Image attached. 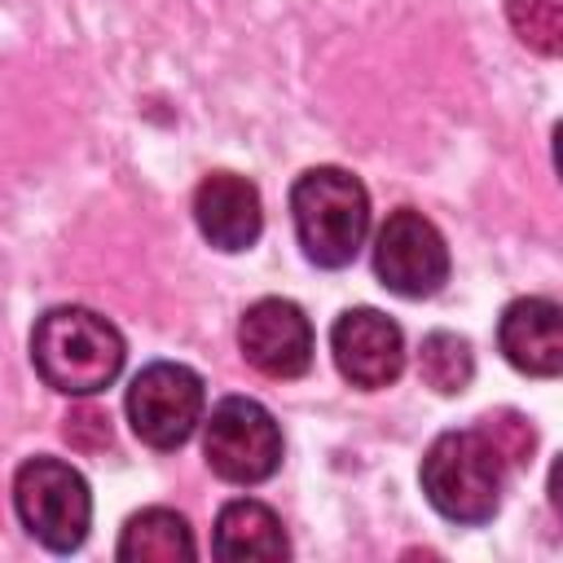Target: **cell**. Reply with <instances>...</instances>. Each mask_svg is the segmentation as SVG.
<instances>
[{
	"mask_svg": "<svg viewBox=\"0 0 563 563\" xmlns=\"http://www.w3.org/2000/svg\"><path fill=\"white\" fill-rule=\"evenodd\" d=\"M479 431L497 444V453L506 457V466H523V462L532 457L537 435H532V427H528V418H523V413H515V409L484 413V418H479Z\"/></svg>",
	"mask_w": 563,
	"mask_h": 563,
	"instance_id": "obj_16",
	"label": "cell"
},
{
	"mask_svg": "<svg viewBox=\"0 0 563 563\" xmlns=\"http://www.w3.org/2000/svg\"><path fill=\"white\" fill-rule=\"evenodd\" d=\"M497 343L501 356L532 378H554L563 369V312L554 299L528 295L506 303L497 321Z\"/></svg>",
	"mask_w": 563,
	"mask_h": 563,
	"instance_id": "obj_11",
	"label": "cell"
},
{
	"mask_svg": "<svg viewBox=\"0 0 563 563\" xmlns=\"http://www.w3.org/2000/svg\"><path fill=\"white\" fill-rule=\"evenodd\" d=\"M374 273L391 295L427 299L449 282V246L422 211L400 207L374 238Z\"/></svg>",
	"mask_w": 563,
	"mask_h": 563,
	"instance_id": "obj_7",
	"label": "cell"
},
{
	"mask_svg": "<svg viewBox=\"0 0 563 563\" xmlns=\"http://www.w3.org/2000/svg\"><path fill=\"white\" fill-rule=\"evenodd\" d=\"M13 506L22 528L53 554L79 550L92 523L88 484L62 457H26L13 475Z\"/></svg>",
	"mask_w": 563,
	"mask_h": 563,
	"instance_id": "obj_4",
	"label": "cell"
},
{
	"mask_svg": "<svg viewBox=\"0 0 563 563\" xmlns=\"http://www.w3.org/2000/svg\"><path fill=\"white\" fill-rule=\"evenodd\" d=\"M194 554H198L194 532L176 510L150 506L123 523V537H119L123 563H176V559H194Z\"/></svg>",
	"mask_w": 563,
	"mask_h": 563,
	"instance_id": "obj_13",
	"label": "cell"
},
{
	"mask_svg": "<svg viewBox=\"0 0 563 563\" xmlns=\"http://www.w3.org/2000/svg\"><path fill=\"white\" fill-rule=\"evenodd\" d=\"M418 369H422V383L435 387L440 396H457L471 387L475 378V352L462 334H449V330H435L422 339V352H418Z\"/></svg>",
	"mask_w": 563,
	"mask_h": 563,
	"instance_id": "obj_14",
	"label": "cell"
},
{
	"mask_svg": "<svg viewBox=\"0 0 563 563\" xmlns=\"http://www.w3.org/2000/svg\"><path fill=\"white\" fill-rule=\"evenodd\" d=\"M202 453L229 484H264L282 466V431L273 413L251 396H229L211 409Z\"/></svg>",
	"mask_w": 563,
	"mask_h": 563,
	"instance_id": "obj_5",
	"label": "cell"
},
{
	"mask_svg": "<svg viewBox=\"0 0 563 563\" xmlns=\"http://www.w3.org/2000/svg\"><path fill=\"white\" fill-rule=\"evenodd\" d=\"M238 347L264 378H299L312 365V325L299 303L260 299L242 312Z\"/></svg>",
	"mask_w": 563,
	"mask_h": 563,
	"instance_id": "obj_9",
	"label": "cell"
},
{
	"mask_svg": "<svg viewBox=\"0 0 563 563\" xmlns=\"http://www.w3.org/2000/svg\"><path fill=\"white\" fill-rule=\"evenodd\" d=\"M202 378L189 365L154 361L128 387V422L150 449H180L202 422Z\"/></svg>",
	"mask_w": 563,
	"mask_h": 563,
	"instance_id": "obj_6",
	"label": "cell"
},
{
	"mask_svg": "<svg viewBox=\"0 0 563 563\" xmlns=\"http://www.w3.org/2000/svg\"><path fill=\"white\" fill-rule=\"evenodd\" d=\"M194 220L216 251H246L264 229L260 189L238 172H211L194 194Z\"/></svg>",
	"mask_w": 563,
	"mask_h": 563,
	"instance_id": "obj_10",
	"label": "cell"
},
{
	"mask_svg": "<svg viewBox=\"0 0 563 563\" xmlns=\"http://www.w3.org/2000/svg\"><path fill=\"white\" fill-rule=\"evenodd\" d=\"M299 246L317 268H343L356 260L369 233V194L343 167H308L290 189Z\"/></svg>",
	"mask_w": 563,
	"mask_h": 563,
	"instance_id": "obj_3",
	"label": "cell"
},
{
	"mask_svg": "<svg viewBox=\"0 0 563 563\" xmlns=\"http://www.w3.org/2000/svg\"><path fill=\"white\" fill-rule=\"evenodd\" d=\"M506 18L532 53L541 57L563 53V0H506Z\"/></svg>",
	"mask_w": 563,
	"mask_h": 563,
	"instance_id": "obj_15",
	"label": "cell"
},
{
	"mask_svg": "<svg viewBox=\"0 0 563 563\" xmlns=\"http://www.w3.org/2000/svg\"><path fill=\"white\" fill-rule=\"evenodd\" d=\"M211 550L224 563H255V559L260 563H273V559H286L290 554V541L282 532V519L264 501L238 497V501H229L220 510Z\"/></svg>",
	"mask_w": 563,
	"mask_h": 563,
	"instance_id": "obj_12",
	"label": "cell"
},
{
	"mask_svg": "<svg viewBox=\"0 0 563 563\" xmlns=\"http://www.w3.org/2000/svg\"><path fill=\"white\" fill-rule=\"evenodd\" d=\"M31 361L62 396H97L123 369V334L92 308H48L31 330Z\"/></svg>",
	"mask_w": 563,
	"mask_h": 563,
	"instance_id": "obj_1",
	"label": "cell"
},
{
	"mask_svg": "<svg viewBox=\"0 0 563 563\" xmlns=\"http://www.w3.org/2000/svg\"><path fill=\"white\" fill-rule=\"evenodd\" d=\"M506 457L479 427L444 431L422 457V493L449 523H488L501 506Z\"/></svg>",
	"mask_w": 563,
	"mask_h": 563,
	"instance_id": "obj_2",
	"label": "cell"
},
{
	"mask_svg": "<svg viewBox=\"0 0 563 563\" xmlns=\"http://www.w3.org/2000/svg\"><path fill=\"white\" fill-rule=\"evenodd\" d=\"M330 352H334L339 374L352 387H365V391H378V387L396 383L400 369H405L400 325L391 317H383L378 308L339 312V321L330 325Z\"/></svg>",
	"mask_w": 563,
	"mask_h": 563,
	"instance_id": "obj_8",
	"label": "cell"
}]
</instances>
